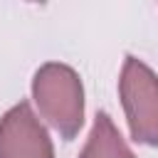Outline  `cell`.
<instances>
[{"mask_svg":"<svg viewBox=\"0 0 158 158\" xmlns=\"http://www.w3.org/2000/svg\"><path fill=\"white\" fill-rule=\"evenodd\" d=\"M79 158H136L133 151L126 146L123 136L114 126L109 114H96L91 133L79 153Z\"/></svg>","mask_w":158,"mask_h":158,"instance_id":"277c9868","label":"cell"},{"mask_svg":"<svg viewBox=\"0 0 158 158\" xmlns=\"http://www.w3.org/2000/svg\"><path fill=\"white\" fill-rule=\"evenodd\" d=\"M0 158H54L52 138L27 101L0 118Z\"/></svg>","mask_w":158,"mask_h":158,"instance_id":"3957f363","label":"cell"},{"mask_svg":"<svg viewBox=\"0 0 158 158\" xmlns=\"http://www.w3.org/2000/svg\"><path fill=\"white\" fill-rule=\"evenodd\" d=\"M118 96L131 138L158 148V74L146 62L128 54L118 79Z\"/></svg>","mask_w":158,"mask_h":158,"instance_id":"7a4b0ae2","label":"cell"},{"mask_svg":"<svg viewBox=\"0 0 158 158\" xmlns=\"http://www.w3.org/2000/svg\"><path fill=\"white\" fill-rule=\"evenodd\" d=\"M32 99L40 116L62 138L69 141L79 133L84 123V86L69 64H42L32 77Z\"/></svg>","mask_w":158,"mask_h":158,"instance_id":"6da1fadb","label":"cell"}]
</instances>
